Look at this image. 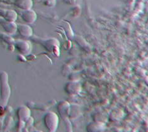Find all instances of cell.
<instances>
[{
	"label": "cell",
	"mask_w": 148,
	"mask_h": 132,
	"mask_svg": "<svg viewBox=\"0 0 148 132\" xmlns=\"http://www.w3.org/2000/svg\"><path fill=\"white\" fill-rule=\"evenodd\" d=\"M44 122L47 128L51 131L56 129L58 123V116L54 113H49L44 116Z\"/></svg>",
	"instance_id": "1"
},
{
	"label": "cell",
	"mask_w": 148,
	"mask_h": 132,
	"mask_svg": "<svg viewBox=\"0 0 148 132\" xmlns=\"http://www.w3.org/2000/svg\"><path fill=\"white\" fill-rule=\"evenodd\" d=\"M17 113L21 120L27 121L30 116V110L26 106H21L18 108Z\"/></svg>",
	"instance_id": "2"
},
{
	"label": "cell",
	"mask_w": 148,
	"mask_h": 132,
	"mask_svg": "<svg viewBox=\"0 0 148 132\" xmlns=\"http://www.w3.org/2000/svg\"><path fill=\"white\" fill-rule=\"evenodd\" d=\"M58 109L61 116H67L69 115V105L66 102H61L59 104Z\"/></svg>",
	"instance_id": "3"
},
{
	"label": "cell",
	"mask_w": 148,
	"mask_h": 132,
	"mask_svg": "<svg viewBox=\"0 0 148 132\" xmlns=\"http://www.w3.org/2000/svg\"><path fill=\"white\" fill-rule=\"evenodd\" d=\"M20 43H18L16 46V48L18 51L22 53L27 54L29 51V46L26 42H20Z\"/></svg>",
	"instance_id": "4"
}]
</instances>
